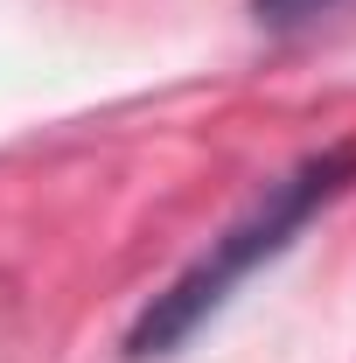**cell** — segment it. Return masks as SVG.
I'll return each mask as SVG.
<instances>
[{
  "label": "cell",
  "mask_w": 356,
  "mask_h": 363,
  "mask_svg": "<svg viewBox=\"0 0 356 363\" xmlns=\"http://www.w3.org/2000/svg\"><path fill=\"white\" fill-rule=\"evenodd\" d=\"M350 182H356V140L321 147V154H308L294 175H279L238 224L223 230V238H210V252H203L196 266L175 272V279L147 301V315H140L133 335H126V357H175L182 342L217 315L259 266H272V259H279V252H287V245H294L343 189H350Z\"/></svg>",
  "instance_id": "1"
},
{
  "label": "cell",
  "mask_w": 356,
  "mask_h": 363,
  "mask_svg": "<svg viewBox=\"0 0 356 363\" xmlns=\"http://www.w3.org/2000/svg\"><path fill=\"white\" fill-rule=\"evenodd\" d=\"M259 7V21H272V28H294V21H314V14H328L335 0H252Z\"/></svg>",
  "instance_id": "2"
}]
</instances>
